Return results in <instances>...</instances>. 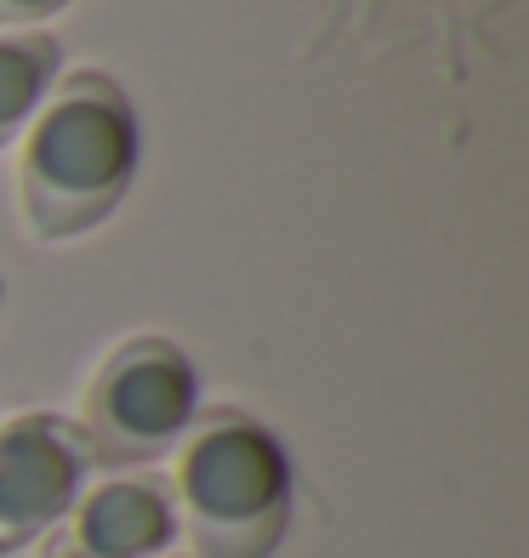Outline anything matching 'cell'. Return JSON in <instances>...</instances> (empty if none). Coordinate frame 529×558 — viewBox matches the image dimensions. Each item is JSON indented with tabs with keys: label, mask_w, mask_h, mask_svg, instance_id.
<instances>
[{
	"label": "cell",
	"mask_w": 529,
	"mask_h": 558,
	"mask_svg": "<svg viewBox=\"0 0 529 558\" xmlns=\"http://www.w3.org/2000/svg\"><path fill=\"white\" fill-rule=\"evenodd\" d=\"M91 450L58 411H29L0 427V558L46 536L86 490Z\"/></svg>",
	"instance_id": "277c9868"
},
{
	"label": "cell",
	"mask_w": 529,
	"mask_h": 558,
	"mask_svg": "<svg viewBox=\"0 0 529 558\" xmlns=\"http://www.w3.org/2000/svg\"><path fill=\"white\" fill-rule=\"evenodd\" d=\"M171 501L194 558H273L291 524V456L245 411H211L183 445Z\"/></svg>",
	"instance_id": "7a4b0ae2"
},
{
	"label": "cell",
	"mask_w": 529,
	"mask_h": 558,
	"mask_svg": "<svg viewBox=\"0 0 529 558\" xmlns=\"http://www.w3.org/2000/svg\"><path fill=\"white\" fill-rule=\"evenodd\" d=\"M137 171V120L125 92L97 69L58 86L17 160V206L35 240H74L97 228Z\"/></svg>",
	"instance_id": "6da1fadb"
},
{
	"label": "cell",
	"mask_w": 529,
	"mask_h": 558,
	"mask_svg": "<svg viewBox=\"0 0 529 558\" xmlns=\"http://www.w3.org/2000/svg\"><path fill=\"white\" fill-rule=\"evenodd\" d=\"M58 81V40L52 35H0V148H7L23 125H29L35 104L46 86Z\"/></svg>",
	"instance_id": "8992f818"
},
{
	"label": "cell",
	"mask_w": 529,
	"mask_h": 558,
	"mask_svg": "<svg viewBox=\"0 0 529 558\" xmlns=\"http://www.w3.org/2000/svg\"><path fill=\"white\" fill-rule=\"evenodd\" d=\"M194 411H199V376L188 353L171 337H125L97 360L74 427H81L91 462L143 468L160 462L171 445H183Z\"/></svg>",
	"instance_id": "3957f363"
},
{
	"label": "cell",
	"mask_w": 529,
	"mask_h": 558,
	"mask_svg": "<svg viewBox=\"0 0 529 558\" xmlns=\"http://www.w3.org/2000/svg\"><path fill=\"white\" fill-rule=\"evenodd\" d=\"M63 7L69 0H0V29H23V23H40Z\"/></svg>",
	"instance_id": "52a82bcc"
},
{
	"label": "cell",
	"mask_w": 529,
	"mask_h": 558,
	"mask_svg": "<svg viewBox=\"0 0 529 558\" xmlns=\"http://www.w3.org/2000/svg\"><path fill=\"white\" fill-rule=\"evenodd\" d=\"M176 542V501L155 473L109 478L81 496L46 536L40 558H160Z\"/></svg>",
	"instance_id": "5b68a950"
}]
</instances>
